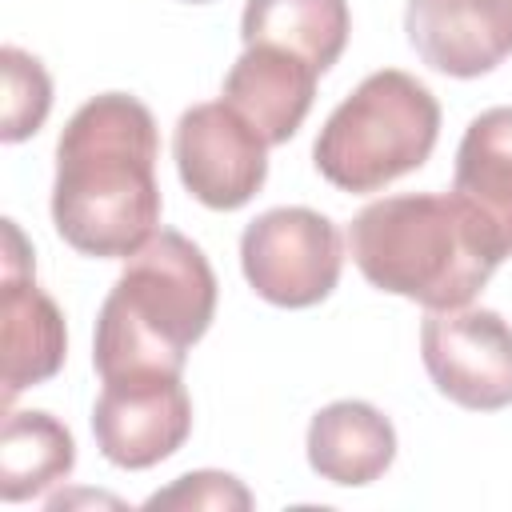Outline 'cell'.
Instances as JSON below:
<instances>
[{"label": "cell", "instance_id": "6da1fadb", "mask_svg": "<svg viewBox=\"0 0 512 512\" xmlns=\"http://www.w3.org/2000/svg\"><path fill=\"white\" fill-rule=\"evenodd\" d=\"M160 136L148 104L128 92L84 100L56 144L52 224L84 256L128 260L160 224Z\"/></svg>", "mask_w": 512, "mask_h": 512}, {"label": "cell", "instance_id": "7a4b0ae2", "mask_svg": "<svg viewBox=\"0 0 512 512\" xmlns=\"http://www.w3.org/2000/svg\"><path fill=\"white\" fill-rule=\"evenodd\" d=\"M216 316V272L180 232L160 228L128 256L96 316L92 364L100 380L180 376L188 348Z\"/></svg>", "mask_w": 512, "mask_h": 512}, {"label": "cell", "instance_id": "3957f363", "mask_svg": "<svg viewBox=\"0 0 512 512\" xmlns=\"http://www.w3.org/2000/svg\"><path fill=\"white\" fill-rule=\"evenodd\" d=\"M348 252L360 276L424 308H464L496 272L452 196H384L356 212Z\"/></svg>", "mask_w": 512, "mask_h": 512}, {"label": "cell", "instance_id": "277c9868", "mask_svg": "<svg viewBox=\"0 0 512 512\" xmlns=\"http://www.w3.org/2000/svg\"><path fill=\"white\" fill-rule=\"evenodd\" d=\"M440 136L436 96L400 68H380L344 96L324 120L312 160L340 192H380L416 172Z\"/></svg>", "mask_w": 512, "mask_h": 512}, {"label": "cell", "instance_id": "5b68a950", "mask_svg": "<svg viewBox=\"0 0 512 512\" xmlns=\"http://www.w3.org/2000/svg\"><path fill=\"white\" fill-rule=\"evenodd\" d=\"M252 292L276 308H312L332 296L344 268L340 228L316 208H268L240 236Z\"/></svg>", "mask_w": 512, "mask_h": 512}, {"label": "cell", "instance_id": "8992f818", "mask_svg": "<svg viewBox=\"0 0 512 512\" xmlns=\"http://www.w3.org/2000/svg\"><path fill=\"white\" fill-rule=\"evenodd\" d=\"M420 356L440 396L468 412L512 404V324L492 308H428Z\"/></svg>", "mask_w": 512, "mask_h": 512}, {"label": "cell", "instance_id": "52a82bcc", "mask_svg": "<svg viewBox=\"0 0 512 512\" xmlns=\"http://www.w3.org/2000/svg\"><path fill=\"white\" fill-rule=\"evenodd\" d=\"M172 156L184 188L216 212L244 208L268 176V140L228 104H192L176 120Z\"/></svg>", "mask_w": 512, "mask_h": 512}, {"label": "cell", "instance_id": "ba28073f", "mask_svg": "<svg viewBox=\"0 0 512 512\" xmlns=\"http://www.w3.org/2000/svg\"><path fill=\"white\" fill-rule=\"evenodd\" d=\"M192 432V400L180 376L104 380L92 404V436L108 464L152 468L168 460Z\"/></svg>", "mask_w": 512, "mask_h": 512}, {"label": "cell", "instance_id": "9c48e42d", "mask_svg": "<svg viewBox=\"0 0 512 512\" xmlns=\"http://www.w3.org/2000/svg\"><path fill=\"white\" fill-rule=\"evenodd\" d=\"M68 332L56 300L40 292L32 272V248L16 220H4V404L24 388L52 380L64 364Z\"/></svg>", "mask_w": 512, "mask_h": 512}, {"label": "cell", "instance_id": "30bf717a", "mask_svg": "<svg viewBox=\"0 0 512 512\" xmlns=\"http://www.w3.org/2000/svg\"><path fill=\"white\" fill-rule=\"evenodd\" d=\"M404 32L428 68L472 80L512 56V0H408Z\"/></svg>", "mask_w": 512, "mask_h": 512}, {"label": "cell", "instance_id": "8fae6325", "mask_svg": "<svg viewBox=\"0 0 512 512\" xmlns=\"http://www.w3.org/2000/svg\"><path fill=\"white\" fill-rule=\"evenodd\" d=\"M452 200L472 224L476 240L504 264L512 256V108L480 112L456 148L452 172Z\"/></svg>", "mask_w": 512, "mask_h": 512}, {"label": "cell", "instance_id": "7c38bea8", "mask_svg": "<svg viewBox=\"0 0 512 512\" xmlns=\"http://www.w3.org/2000/svg\"><path fill=\"white\" fill-rule=\"evenodd\" d=\"M320 72L276 44H248L224 76V96L268 144H288L304 124Z\"/></svg>", "mask_w": 512, "mask_h": 512}, {"label": "cell", "instance_id": "4fadbf2b", "mask_svg": "<svg viewBox=\"0 0 512 512\" xmlns=\"http://www.w3.org/2000/svg\"><path fill=\"white\" fill-rule=\"evenodd\" d=\"M396 460V428L368 400L324 404L308 424V464L340 488H364Z\"/></svg>", "mask_w": 512, "mask_h": 512}, {"label": "cell", "instance_id": "5bb4252c", "mask_svg": "<svg viewBox=\"0 0 512 512\" xmlns=\"http://www.w3.org/2000/svg\"><path fill=\"white\" fill-rule=\"evenodd\" d=\"M352 32L348 0H248L240 16V40L276 44L304 56L320 76L340 60Z\"/></svg>", "mask_w": 512, "mask_h": 512}, {"label": "cell", "instance_id": "9a60e30c", "mask_svg": "<svg viewBox=\"0 0 512 512\" xmlns=\"http://www.w3.org/2000/svg\"><path fill=\"white\" fill-rule=\"evenodd\" d=\"M76 464V440L52 412H12L0 432V496L32 500L60 484Z\"/></svg>", "mask_w": 512, "mask_h": 512}, {"label": "cell", "instance_id": "2e32d148", "mask_svg": "<svg viewBox=\"0 0 512 512\" xmlns=\"http://www.w3.org/2000/svg\"><path fill=\"white\" fill-rule=\"evenodd\" d=\"M0 72H4L0 136H4V144H20L32 132H40V124H44V116L52 108V80H48L44 64L32 52L16 48V44L0 48Z\"/></svg>", "mask_w": 512, "mask_h": 512}, {"label": "cell", "instance_id": "e0dca14e", "mask_svg": "<svg viewBox=\"0 0 512 512\" xmlns=\"http://www.w3.org/2000/svg\"><path fill=\"white\" fill-rule=\"evenodd\" d=\"M144 508H252V492L228 472H188L172 488L144 500Z\"/></svg>", "mask_w": 512, "mask_h": 512}, {"label": "cell", "instance_id": "ac0fdd59", "mask_svg": "<svg viewBox=\"0 0 512 512\" xmlns=\"http://www.w3.org/2000/svg\"><path fill=\"white\" fill-rule=\"evenodd\" d=\"M184 4H204V0H184Z\"/></svg>", "mask_w": 512, "mask_h": 512}]
</instances>
